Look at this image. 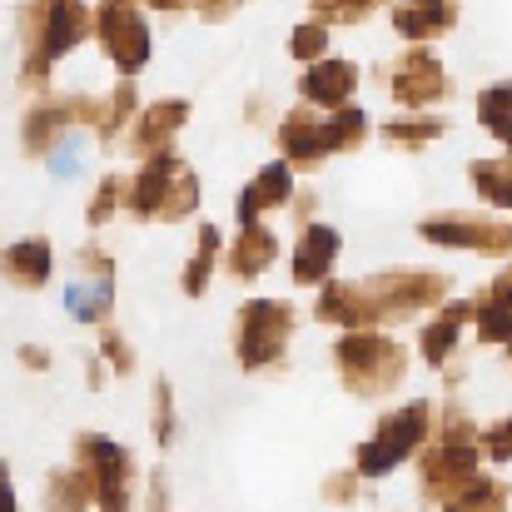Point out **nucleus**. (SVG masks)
Returning <instances> with one entry per match:
<instances>
[{"instance_id":"obj_18","label":"nucleus","mask_w":512,"mask_h":512,"mask_svg":"<svg viewBox=\"0 0 512 512\" xmlns=\"http://www.w3.org/2000/svg\"><path fill=\"white\" fill-rule=\"evenodd\" d=\"M75 125V100H50V105H35L25 115V150L30 155H50Z\"/></svg>"},{"instance_id":"obj_7","label":"nucleus","mask_w":512,"mask_h":512,"mask_svg":"<svg viewBox=\"0 0 512 512\" xmlns=\"http://www.w3.org/2000/svg\"><path fill=\"white\" fill-rule=\"evenodd\" d=\"M95 35H100V45H105V55H110V65L120 75H140L150 65L155 40H150V25H145L135 0H100Z\"/></svg>"},{"instance_id":"obj_39","label":"nucleus","mask_w":512,"mask_h":512,"mask_svg":"<svg viewBox=\"0 0 512 512\" xmlns=\"http://www.w3.org/2000/svg\"><path fill=\"white\" fill-rule=\"evenodd\" d=\"M20 358H25V363H35V368H45V363H50V353H45V348H25Z\"/></svg>"},{"instance_id":"obj_15","label":"nucleus","mask_w":512,"mask_h":512,"mask_svg":"<svg viewBox=\"0 0 512 512\" xmlns=\"http://www.w3.org/2000/svg\"><path fill=\"white\" fill-rule=\"evenodd\" d=\"M339 229L329 224H304L299 229V249H294V284H324L334 259H339Z\"/></svg>"},{"instance_id":"obj_37","label":"nucleus","mask_w":512,"mask_h":512,"mask_svg":"<svg viewBox=\"0 0 512 512\" xmlns=\"http://www.w3.org/2000/svg\"><path fill=\"white\" fill-rule=\"evenodd\" d=\"M155 398H160V443H170V438H174V398H170V383H160V388H155Z\"/></svg>"},{"instance_id":"obj_32","label":"nucleus","mask_w":512,"mask_h":512,"mask_svg":"<svg viewBox=\"0 0 512 512\" xmlns=\"http://www.w3.org/2000/svg\"><path fill=\"white\" fill-rule=\"evenodd\" d=\"M508 503V488L493 483V478H468V488L448 503V508H503Z\"/></svg>"},{"instance_id":"obj_30","label":"nucleus","mask_w":512,"mask_h":512,"mask_svg":"<svg viewBox=\"0 0 512 512\" xmlns=\"http://www.w3.org/2000/svg\"><path fill=\"white\" fill-rule=\"evenodd\" d=\"M289 50L304 60V65H314V60H324V50H329V25L324 20H304L299 30H294V40H289Z\"/></svg>"},{"instance_id":"obj_31","label":"nucleus","mask_w":512,"mask_h":512,"mask_svg":"<svg viewBox=\"0 0 512 512\" xmlns=\"http://www.w3.org/2000/svg\"><path fill=\"white\" fill-rule=\"evenodd\" d=\"M85 165V135L80 130H70L55 150H50V179H75Z\"/></svg>"},{"instance_id":"obj_6","label":"nucleus","mask_w":512,"mask_h":512,"mask_svg":"<svg viewBox=\"0 0 512 512\" xmlns=\"http://www.w3.org/2000/svg\"><path fill=\"white\" fill-rule=\"evenodd\" d=\"M294 334V309L284 299H249L239 309V334H234V353L244 368H269L284 358Z\"/></svg>"},{"instance_id":"obj_29","label":"nucleus","mask_w":512,"mask_h":512,"mask_svg":"<svg viewBox=\"0 0 512 512\" xmlns=\"http://www.w3.org/2000/svg\"><path fill=\"white\" fill-rule=\"evenodd\" d=\"M378 10V0H314V20H324V25H358V20H368Z\"/></svg>"},{"instance_id":"obj_26","label":"nucleus","mask_w":512,"mask_h":512,"mask_svg":"<svg viewBox=\"0 0 512 512\" xmlns=\"http://www.w3.org/2000/svg\"><path fill=\"white\" fill-rule=\"evenodd\" d=\"M473 184L493 209H512V160H478L473 165Z\"/></svg>"},{"instance_id":"obj_8","label":"nucleus","mask_w":512,"mask_h":512,"mask_svg":"<svg viewBox=\"0 0 512 512\" xmlns=\"http://www.w3.org/2000/svg\"><path fill=\"white\" fill-rule=\"evenodd\" d=\"M363 289H368V304H373V324H383V319H408L428 304H443L448 279L428 274V269H393L383 279H368Z\"/></svg>"},{"instance_id":"obj_41","label":"nucleus","mask_w":512,"mask_h":512,"mask_svg":"<svg viewBox=\"0 0 512 512\" xmlns=\"http://www.w3.org/2000/svg\"><path fill=\"white\" fill-rule=\"evenodd\" d=\"M508 358H512V343H508Z\"/></svg>"},{"instance_id":"obj_2","label":"nucleus","mask_w":512,"mask_h":512,"mask_svg":"<svg viewBox=\"0 0 512 512\" xmlns=\"http://www.w3.org/2000/svg\"><path fill=\"white\" fill-rule=\"evenodd\" d=\"M478 448H483L478 428L458 408H448L443 428L423 443V503H443L448 508L468 488V478L478 468Z\"/></svg>"},{"instance_id":"obj_35","label":"nucleus","mask_w":512,"mask_h":512,"mask_svg":"<svg viewBox=\"0 0 512 512\" xmlns=\"http://www.w3.org/2000/svg\"><path fill=\"white\" fill-rule=\"evenodd\" d=\"M483 453H488L493 463H512V418L493 423V428L483 433Z\"/></svg>"},{"instance_id":"obj_3","label":"nucleus","mask_w":512,"mask_h":512,"mask_svg":"<svg viewBox=\"0 0 512 512\" xmlns=\"http://www.w3.org/2000/svg\"><path fill=\"white\" fill-rule=\"evenodd\" d=\"M334 358H339V373L348 383V393L358 398H378L388 388L403 383V368H408V353L393 339L373 334V329H348L339 343H334Z\"/></svg>"},{"instance_id":"obj_40","label":"nucleus","mask_w":512,"mask_h":512,"mask_svg":"<svg viewBox=\"0 0 512 512\" xmlns=\"http://www.w3.org/2000/svg\"><path fill=\"white\" fill-rule=\"evenodd\" d=\"M150 5H155V10H184L189 0H150Z\"/></svg>"},{"instance_id":"obj_27","label":"nucleus","mask_w":512,"mask_h":512,"mask_svg":"<svg viewBox=\"0 0 512 512\" xmlns=\"http://www.w3.org/2000/svg\"><path fill=\"white\" fill-rule=\"evenodd\" d=\"M363 130H368L363 110H358V105H339V110L329 115V145H334V155H339V150H358V145H363Z\"/></svg>"},{"instance_id":"obj_11","label":"nucleus","mask_w":512,"mask_h":512,"mask_svg":"<svg viewBox=\"0 0 512 512\" xmlns=\"http://www.w3.org/2000/svg\"><path fill=\"white\" fill-rule=\"evenodd\" d=\"M418 234L443 249H478V254H512V224L493 219H423Z\"/></svg>"},{"instance_id":"obj_19","label":"nucleus","mask_w":512,"mask_h":512,"mask_svg":"<svg viewBox=\"0 0 512 512\" xmlns=\"http://www.w3.org/2000/svg\"><path fill=\"white\" fill-rule=\"evenodd\" d=\"M289 199H294V170L279 160V165L254 174V184L239 194V224H254L264 209H279V204H289Z\"/></svg>"},{"instance_id":"obj_28","label":"nucleus","mask_w":512,"mask_h":512,"mask_svg":"<svg viewBox=\"0 0 512 512\" xmlns=\"http://www.w3.org/2000/svg\"><path fill=\"white\" fill-rule=\"evenodd\" d=\"M443 135V120H393L388 130H383V140L393 145V150H418V145H428V140H438Z\"/></svg>"},{"instance_id":"obj_10","label":"nucleus","mask_w":512,"mask_h":512,"mask_svg":"<svg viewBox=\"0 0 512 512\" xmlns=\"http://www.w3.org/2000/svg\"><path fill=\"white\" fill-rule=\"evenodd\" d=\"M388 85H393V100L408 105V110H428L433 100L448 95V75L428 50H403L388 70Z\"/></svg>"},{"instance_id":"obj_21","label":"nucleus","mask_w":512,"mask_h":512,"mask_svg":"<svg viewBox=\"0 0 512 512\" xmlns=\"http://www.w3.org/2000/svg\"><path fill=\"white\" fill-rule=\"evenodd\" d=\"M478 339L483 343H512V269L493 279V289L478 299Z\"/></svg>"},{"instance_id":"obj_33","label":"nucleus","mask_w":512,"mask_h":512,"mask_svg":"<svg viewBox=\"0 0 512 512\" xmlns=\"http://www.w3.org/2000/svg\"><path fill=\"white\" fill-rule=\"evenodd\" d=\"M120 194H130V184H125L120 174H105V179H100V189H95V199H90V214H85V219L100 229V224L120 209Z\"/></svg>"},{"instance_id":"obj_13","label":"nucleus","mask_w":512,"mask_h":512,"mask_svg":"<svg viewBox=\"0 0 512 512\" xmlns=\"http://www.w3.org/2000/svg\"><path fill=\"white\" fill-rule=\"evenodd\" d=\"M458 25V0H398L393 5V30L413 45H428Z\"/></svg>"},{"instance_id":"obj_24","label":"nucleus","mask_w":512,"mask_h":512,"mask_svg":"<svg viewBox=\"0 0 512 512\" xmlns=\"http://www.w3.org/2000/svg\"><path fill=\"white\" fill-rule=\"evenodd\" d=\"M219 244H224V234H219L214 224H199V249H194V259L184 264V279H179L189 299L204 294V284H209V274H214V264H219Z\"/></svg>"},{"instance_id":"obj_16","label":"nucleus","mask_w":512,"mask_h":512,"mask_svg":"<svg viewBox=\"0 0 512 512\" xmlns=\"http://www.w3.org/2000/svg\"><path fill=\"white\" fill-rule=\"evenodd\" d=\"M353 85H358V65H353V60H314V65L304 70V80H299L304 100H309V105H324V110L348 105Z\"/></svg>"},{"instance_id":"obj_12","label":"nucleus","mask_w":512,"mask_h":512,"mask_svg":"<svg viewBox=\"0 0 512 512\" xmlns=\"http://www.w3.org/2000/svg\"><path fill=\"white\" fill-rule=\"evenodd\" d=\"M189 120V105L184 100H160V105H150V110H140L135 115V135H130V155L135 160H155V155H165L174 140V130Z\"/></svg>"},{"instance_id":"obj_14","label":"nucleus","mask_w":512,"mask_h":512,"mask_svg":"<svg viewBox=\"0 0 512 512\" xmlns=\"http://www.w3.org/2000/svg\"><path fill=\"white\" fill-rule=\"evenodd\" d=\"M279 150H284V160L289 165H319L324 155H334V145H329V120H319L309 105L304 110H294L289 120H284V130H279Z\"/></svg>"},{"instance_id":"obj_22","label":"nucleus","mask_w":512,"mask_h":512,"mask_svg":"<svg viewBox=\"0 0 512 512\" xmlns=\"http://www.w3.org/2000/svg\"><path fill=\"white\" fill-rule=\"evenodd\" d=\"M110 304H115V274H95L90 284H70L65 289V309L80 324H105Z\"/></svg>"},{"instance_id":"obj_17","label":"nucleus","mask_w":512,"mask_h":512,"mask_svg":"<svg viewBox=\"0 0 512 512\" xmlns=\"http://www.w3.org/2000/svg\"><path fill=\"white\" fill-rule=\"evenodd\" d=\"M274 254H279L274 229H264V224L254 219V224H244V229H239V239L229 244L224 264H229V274H234V279H259V274L274 264Z\"/></svg>"},{"instance_id":"obj_9","label":"nucleus","mask_w":512,"mask_h":512,"mask_svg":"<svg viewBox=\"0 0 512 512\" xmlns=\"http://www.w3.org/2000/svg\"><path fill=\"white\" fill-rule=\"evenodd\" d=\"M80 463L95 473V503L100 508H130V483H135V468H130V453L100 433H85L80 438Z\"/></svg>"},{"instance_id":"obj_4","label":"nucleus","mask_w":512,"mask_h":512,"mask_svg":"<svg viewBox=\"0 0 512 512\" xmlns=\"http://www.w3.org/2000/svg\"><path fill=\"white\" fill-rule=\"evenodd\" d=\"M194 204H199V179L170 150L155 155V160H145V170L130 179V209H135V219H165V224H174V219L194 214Z\"/></svg>"},{"instance_id":"obj_20","label":"nucleus","mask_w":512,"mask_h":512,"mask_svg":"<svg viewBox=\"0 0 512 512\" xmlns=\"http://www.w3.org/2000/svg\"><path fill=\"white\" fill-rule=\"evenodd\" d=\"M478 314V304H468V299H448L443 304V314L423 329V339H418V348H423V358L438 368V363H448V353L458 348V334H463V324Z\"/></svg>"},{"instance_id":"obj_23","label":"nucleus","mask_w":512,"mask_h":512,"mask_svg":"<svg viewBox=\"0 0 512 512\" xmlns=\"http://www.w3.org/2000/svg\"><path fill=\"white\" fill-rule=\"evenodd\" d=\"M5 274L15 289H40L50 279V244L45 239H25L5 254Z\"/></svg>"},{"instance_id":"obj_38","label":"nucleus","mask_w":512,"mask_h":512,"mask_svg":"<svg viewBox=\"0 0 512 512\" xmlns=\"http://www.w3.org/2000/svg\"><path fill=\"white\" fill-rule=\"evenodd\" d=\"M244 0H194V10H199V20H224V15H234Z\"/></svg>"},{"instance_id":"obj_36","label":"nucleus","mask_w":512,"mask_h":512,"mask_svg":"<svg viewBox=\"0 0 512 512\" xmlns=\"http://www.w3.org/2000/svg\"><path fill=\"white\" fill-rule=\"evenodd\" d=\"M100 348H105V358L115 363V373H135V348L120 339L115 329H100Z\"/></svg>"},{"instance_id":"obj_25","label":"nucleus","mask_w":512,"mask_h":512,"mask_svg":"<svg viewBox=\"0 0 512 512\" xmlns=\"http://www.w3.org/2000/svg\"><path fill=\"white\" fill-rule=\"evenodd\" d=\"M478 125H483L493 140L512 145V85H488V90L478 95Z\"/></svg>"},{"instance_id":"obj_5","label":"nucleus","mask_w":512,"mask_h":512,"mask_svg":"<svg viewBox=\"0 0 512 512\" xmlns=\"http://www.w3.org/2000/svg\"><path fill=\"white\" fill-rule=\"evenodd\" d=\"M438 433V403H408V408H398V413H388L383 423H378V433L358 448V478H383V473H393L413 448H423L428 438Z\"/></svg>"},{"instance_id":"obj_34","label":"nucleus","mask_w":512,"mask_h":512,"mask_svg":"<svg viewBox=\"0 0 512 512\" xmlns=\"http://www.w3.org/2000/svg\"><path fill=\"white\" fill-rule=\"evenodd\" d=\"M130 115H135V85H120V90H115V100L105 105V120H100V140L110 145V135H115V130H125V120H130Z\"/></svg>"},{"instance_id":"obj_1","label":"nucleus","mask_w":512,"mask_h":512,"mask_svg":"<svg viewBox=\"0 0 512 512\" xmlns=\"http://www.w3.org/2000/svg\"><path fill=\"white\" fill-rule=\"evenodd\" d=\"M20 25H25V80L40 90L50 65L95 30V15L85 10V0H30Z\"/></svg>"}]
</instances>
